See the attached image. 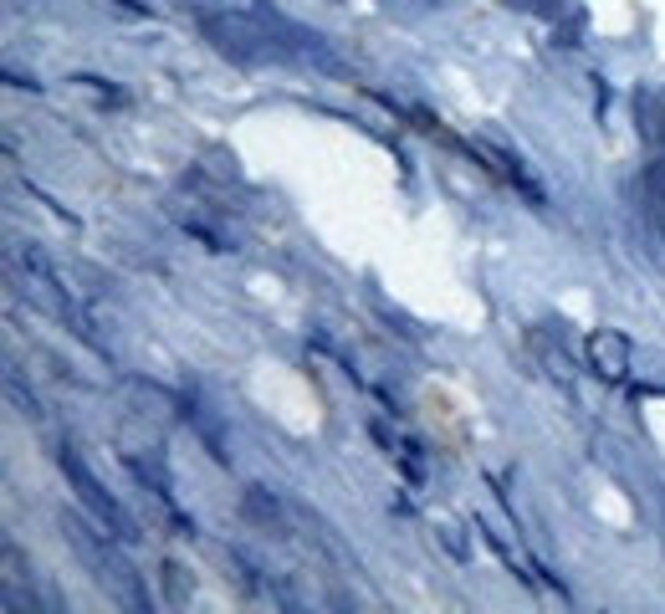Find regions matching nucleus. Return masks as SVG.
Listing matches in <instances>:
<instances>
[{
    "label": "nucleus",
    "instance_id": "f257e3e1",
    "mask_svg": "<svg viewBox=\"0 0 665 614\" xmlns=\"http://www.w3.org/2000/svg\"><path fill=\"white\" fill-rule=\"evenodd\" d=\"M589 364L604 379H625V369H630V343L619 338V333H594L589 338Z\"/></svg>",
    "mask_w": 665,
    "mask_h": 614
},
{
    "label": "nucleus",
    "instance_id": "f03ea898",
    "mask_svg": "<svg viewBox=\"0 0 665 614\" xmlns=\"http://www.w3.org/2000/svg\"><path fill=\"white\" fill-rule=\"evenodd\" d=\"M425 420L440 430V435H446V446H461L466 441V430H461V420H456V410H451V400H446V394H425Z\"/></svg>",
    "mask_w": 665,
    "mask_h": 614
}]
</instances>
